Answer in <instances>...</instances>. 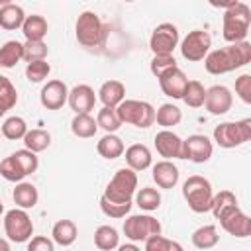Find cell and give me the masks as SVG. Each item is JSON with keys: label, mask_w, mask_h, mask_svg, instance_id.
<instances>
[{"label": "cell", "mask_w": 251, "mask_h": 251, "mask_svg": "<svg viewBox=\"0 0 251 251\" xmlns=\"http://www.w3.org/2000/svg\"><path fill=\"white\" fill-rule=\"evenodd\" d=\"M2 212H4V204L0 202V216H2Z\"/></svg>", "instance_id": "f5cc1de1"}, {"label": "cell", "mask_w": 251, "mask_h": 251, "mask_svg": "<svg viewBox=\"0 0 251 251\" xmlns=\"http://www.w3.org/2000/svg\"><path fill=\"white\" fill-rule=\"evenodd\" d=\"M14 157L18 159V163L22 165V169L25 171V175H31V173L37 171L39 161H37V155H35L33 151H29V149H20V151L14 153Z\"/></svg>", "instance_id": "ee69618b"}, {"label": "cell", "mask_w": 251, "mask_h": 251, "mask_svg": "<svg viewBox=\"0 0 251 251\" xmlns=\"http://www.w3.org/2000/svg\"><path fill=\"white\" fill-rule=\"evenodd\" d=\"M124 2H135V0H124Z\"/></svg>", "instance_id": "11a10c76"}, {"label": "cell", "mask_w": 251, "mask_h": 251, "mask_svg": "<svg viewBox=\"0 0 251 251\" xmlns=\"http://www.w3.org/2000/svg\"><path fill=\"white\" fill-rule=\"evenodd\" d=\"M249 25H251V10L247 4L237 2L224 12V18H222V31L224 33L222 35L227 43L243 41L249 33Z\"/></svg>", "instance_id": "7a4b0ae2"}, {"label": "cell", "mask_w": 251, "mask_h": 251, "mask_svg": "<svg viewBox=\"0 0 251 251\" xmlns=\"http://www.w3.org/2000/svg\"><path fill=\"white\" fill-rule=\"evenodd\" d=\"M75 33H76V41L82 47L94 49V47H102L106 37H108V27L102 24V20L98 18L96 12H82L76 18L75 24Z\"/></svg>", "instance_id": "3957f363"}, {"label": "cell", "mask_w": 251, "mask_h": 251, "mask_svg": "<svg viewBox=\"0 0 251 251\" xmlns=\"http://www.w3.org/2000/svg\"><path fill=\"white\" fill-rule=\"evenodd\" d=\"M0 135H2V131H0Z\"/></svg>", "instance_id": "9f6ffc18"}, {"label": "cell", "mask_w": 251, "mask_h": 251, "mask_svg": "<svg viewBox=\"0 0 251 251\" xmlns=\"http://www.w3.org/2000/svg\"><path fill=\"white\" fill-rule=\"evenodd\" d=\"M233 206H237V198H235V194L233 192H229V190H222V192H218L214 198H212V214L216 216V220L224 214V212H227L229 208H233Z\"/></svg>", "instance_id": "74e56055"}, {"label": "cell", "mask_w": 251, "mask_h": 251, "mask_svg": "<svg viewBox=\"0 0 251 251\" xmlns=\"http://www.w3.org/2000/svg\"><path fill=\"white\" fill-rule=\"evenodd\" d=\"M182 151H184V159L192 163H206L212 157L214 145L206 135L194 133L188 135V139H182Z\"/></svg>", "instance_id": "4fadbf2b"}, {"label": "cell", "mask_w": 251, "mask_h": 251, "mask_svg": "<svg viewBox=\"0 0 251 251\" xmlns=\"http://www.w3.org/2000/svg\"><path fill=\"white\" fill-rule=\"evenodd\" d=\"M173 67H176V61H175L173 55H153V61H151L149 69L155 76H161L167 69H173Z\"/></svg>", "instance_id": "f6af8a7d"}, {"label": "cell", "mask_w": 251, "mask_h": 251, "mask_svg": "<svg viewBox=\"0 0 251 251\" xmlns=\"http://www.w3.org/2000/svg\"><path fill=\"white\" fill-rule=\"evenodd\" d=\"M204 98H206V88L200 80H188L182 92V100L188 108H200L204 106Z\"/></svg>", "instance_id": "f546056e"}, {"label": "cell", "mask_w": 251, "mask_h": 251, "mask_svg": "<svg viewBox=\"0 0 251 251\" xmlns=\"http://www.w3.org/2000/svg\"><path fill=\"white\" fill-rule=\"evenodd\" d=\"M94 245L102 251H112L120 245V235L112 226H100L94 231Z\"/></svg>", "instance_id": "f1b7e54d"}, {"label": "cell", "mask_w": 251, "mask_h": 251, "mask_svg": "<svg viewBox=\"0 0 251 251\" xmlns=\"http://www.w3.org/2000/svg\"><path fill=\"white\" fill-rule=\"evenodd\" d=\"M96 151L104 157V159H118L124 155L126 147H124V141L114 135V133H106L98 143H96Z\"/></svg>", "instance_id": "484cf974"}, {"label": "cell", "mask_w": 251, "mask_h": 251, "mask_svg": "<svg viewBox=\"0 0 251 251\" xmlns=\"http://www.w3.org/2000/svg\"><path fill=\"white\" fill-rule=\"evenodd\" d=\"M231 104H233V96H231V90L227 86L216 84V86H212V88L206 90L204 106H206V110L210 114H214V116L227 114L231 110Z\"/></svg>", "instance_id": "5bb4252c"}, {"label": "cell", "mask_w": 251, "mask_h": 251, "mask_svg": "<svg viewBox=\"0 0 251 251\" xmlns=\"http://www.w3.org/2000/svg\"><path fill=\"white\" fill-rule=\"evenodd\" d=\"M151 151L143 145V143H135V145H129L126 149V163L129 169L133 171H145L151 167Z\"/></svg>", "instance_id": "ffe728a7"}, {"label": "cell", "mask_w": 251, "mask_h": 251, "mask_svg": "<svg viewBox=\"0 0 251 251\" xmlns=\"http://www.w3.org/2000/svg\"><path fill=\"white\" fill-rule=\"evenodd\" d=\"M67 102L75 114H90V110H94L96 104V94L88 84H76L69 92Z\"/></svg>", "instance_id": "ac0fdd59"}, {"label": "cell", "mask_w": 251, "mask_h": 251, "mask_svg": "<svg viewBox=\"0 0 251 251\" xmlns=\"http://www.w3.org/2000/svg\"><path fill=\"white\" fill-rule=\"evenodd\" d=\"M182 196L188 204V208L196 214H204V212H210L212 208V198H214V192H212V184L208 178L200 176V175H192L184 180L182 184Z\"/></svg>", "instance_id": "277c9868"}, {"label": "cell", "mask_w": 251, "mask_h": 251, "mask_svg": "<svg viewBox=\"0 0 251 251\" xmlns=\"http://www.w3.org/2000/svg\"><path fill=\"white\" fill-rule=\"evenodd\" d=\"M51 235H53V241H55L57 245L69 247V245H73L75 239H76V226H75V222H71V220H59V222L53 226Z\"/></svg>", "instance_id": "d4e9b609"}, {"label": "cell", "mask_w": 251, "mask_h": 251, "mask_svg": "<svg viewBox=\"0 0 251 251\" xmlns=\"http://www.w3.org/2000/svg\"><path fill=\"white\" fill-rule=\"evenodd\" d=\"M2 135L6 137V139H12V141H16V139H24V135H25V131H27V124H25V120L24 118H20V116H12V118H8L4 124H2Z\"/></svg>", "instance_id": "e575fe53"}, {"label": "cell", "mask_w": 251, "mask_h": 251, "mask_svg": "<svg viewBox=\"0 0 251 251\" xmlns=\"http://www.w3.org/2000/svg\"><path fill=\"white\" fill-rule=\"evenodd\" d=\"M100 208H102V212H104L108 218L118 220V218H126V216L129 214L131 202H114V200H108L106 196H102V198H100Z\"/></svg>", "instance_id": "ab89813d"}, {"label": "cell", "mask_w": 251, "mask_h": 251, "mask_svg": "<svg viewBox=\"0 0 251 251\" xmlns=\"http://www.w3.org/2000/svg\"><path fill=\"white\" fill-rule=\"evenodd\" d=\"M98 98L104 106L116 108L124 98H126V86L120 80H106L100 90H98Z\"/></svg>", "instance_id": "44dd1931"}, {"label": "cell", "mask_w": 251, "mask_h": 251, "mask_svg": "<svg viewBox=\"0 0 251 251\" xmlns=\"http://www.w3.org/2000/svg\"><path fill=\"white\" fill-rule=\"evenodd\" d=\"M155 149L165 159H184L182 139L171 129H163L155 135Z\"/></svg>", "instance_id": "2e32d148"}, {"label": "cell", "mask_w": 251, "mask_h": 251, "mask_svg": "<svg viewBox=\"0 0 251 251\" xmlns=\"http://www.w3.org/2000/svg\"><path fill=\"white\" fill-rule=\"evenodd\" d=\"M157 78H159V86H161L163 94H167V96H171V98H175V100L182 98V92H184V86H186L188 78H186V75H184L178 67L167 69V71H165L161 76H157Z\"/></svg>", "instance_id": "e0dca14e"}, {"label": "cell", "mask_w": 251, "mask_h": 251, "mask_svg": "<svg viewBox=\"0 0 251 251\" xmlns=\"http://www.w3.org/2000/svg\"><path fill=\"white\" fill-rule=\"evenodd\" d=\"M176 45H178V29L169 22L159 24L149 37V49L153 51V55H173Z\"/></svg>", "instance_id": "8fae6325"}, {"label": "cell", "mask_w": 251, "mask_h": 251, "mask_svg": "<svg viewBox=\"0 0 251 251\" xmlns=\"http://www.w3.org/2000/svg\"><path fill=\"white\" fill-rule=\"evenodd\" d=\"M47 53H49V49H47V45H45L43 39H39V41H29V39H25L22 59L27 61V63H31V61H41V59L47 57Z\"/></svg>", "instance_id": "60d3db41"}, {"label": "cell", "mask_w": 251, "mask_h": 251, "mask_svg": "<svg viewBox=\"0 0 251 251\" xmlns=\"http://www.w3.org/2000/svg\"><path fill=\"white\" fill-rule=\"evenodd\" d=\"M96 124H98V127H102L106 133H114V131H118V129L122 127V120L118 118L116 108H110V106H104V108L98 112Z\"/></svg>", "instance_id": "8d00e7d4"}, {"label": "cell", "mask_w": 251, "mask_h": 251, "mask_svg": "<svg viewBox=\"0 0 251 251\" xmlns=\"http://www.w3.org/2000/svg\"><path fill=\"white\" fill-rule=\"evenodd\" d=\"M69 98V88L63 80H49L43 88H41V94H39V100H41V106L47 108V110H59L63 108V104L67 102Z\"/></svg>", "instance_id": "9a60e30c"}, {"label": "cell", "mask_w": 251, "mask_h": 251, "mask_svg": "<svg viewBox=\"0 0 251 251\" xmlns=\"http://www.w3.org/2000/svg\"><path fill=\"white\" fill-rule=\"evenodd\" d=\"M235 94L245 104H251V75H241L235 78Z\"/></svg>", "instance_id": "bcb514c9"}, {"label": "cell", "mask_w": 251, "mask_h": 251, "mask_svg": "<svg viewBox=\"0 0 251 251\" xmlns=\"http://www.w3.org/2000/svg\"><path fill=\"white\" fill-rule=\"evenodd\" d=\"M49 143H51V135H49V131H45V129H27L25 135H24V145H25V149H29V151H33V153L45 151V149L49 147Z\"/></svg>", "instance_id": "4dcf8cb0"}, {"label": "cell", "mask_w": 251, "mask_h": 251, "mask_svg": "<svg viewBox=\"0 0 251 251\" xmlns=\"http://www.w3.org/2000/svg\"><path fill=\"white\" fill-rule=\"evenodd\" d=\"M251 139V120L239 122H224L214 127V141L224 149H233Z\"/></svg>", "instance_id": "5b68a950"}, {"label": "cell", "mask_w": 251, "mask_h": 251, "mask_svg": "<svg viewBox=\"0 0 251 251\" xmlns=\"http://www.w3.org/2000/svg\"><path fill=\"white\" fill-rule=\"evenodd\" d=\"M47 29H49L47 20H45L43 16H39V14L25 16V20H24V24H22V31H24L25 39H29V41H39V39H43V37L47 35Z\"/></svg>", "instance_id": "7402d4cb"}, {"label": "cell", "mask_w": 251, "mask_h": 251, "mask_svg": "<svg viewBox=\"0 0 251 251\" xmlns=\"http://www.w3.org/2000/svg\"><path fill=\"white\" fill-rule=\"evenodd\" d=\"M27 249L29 251H53L55 249V241H51V239H47L43 235H37L27 243Z\"/></svg>", "instance_id": "7dc6e473"}, {"label": "cell", "mask_w": 251, "mask_h": 251, "mask_svg": "<svg viewBox=\"0 0 251 251\" xmlns=\"http://www.w3.org/2000/svg\"><path fill=\"white\" fill-rule=\"evenodd\" d=\"M133 196H135V204H137L141 210H145V212H153V210H157V208L161 206V194H159L155 188H151V186L141 188V190L135 192Z\"/></svg>", "instance_id": "d590c367"}, {"label": "cell", "mask_w": 251, "mask_h": 251, "mask_svg": "<svg viewBox=\"0 0 251 251\" xmlns=\"http://www.w3.org/2000/svg\"><path fill=\"white\" fill-rule=\"evenodd\" d=\"M180 120H182V112H180V108L175 106V104H163V106H159V110L155 112V122H157L161 127H165V129L176 126Z\"/></svg>", "instance_id": "1f68e13d"}, {"label": "cell", "mask_w": 251, "mask_h": 251, "mask_svg": "<svg viewBox=\"0 0 251 251\" xmlns=\"http://www.w3.org/2000/svg\"><path fill=\"white\" fill-rule=\"evenodd\" d=\"M178 169L176 165H173L169 159L159 161L153 165V180L157 182L159 188H173L178 182Z\"/></svg>", "instance_id": "d6986e66"}, {"label": "cell", "mask_w": 251, "mask_h": 251, "mask_svg": "<svg viewBox=\"0 0 251 251\" xmlns=\"http://www.w3.org/2000/svg\"><path fill=\"white\" fill-rule=\"evenodd\" d=\"M124 233L131 241H145L147 237L161 233V224L149 214H133L126 218Z\"/></svg>", "instance_id": "9c48e42d"}, {"label": "cell", "mask_w": 251, "mask_h": 251, "mask_svg": "<svg viewBox=\"0 0 251 251\" xmlns=\"http://www.w3.org/2000/svg\"><path fill=\"white\" fill-rule=\"evenodd\" d=\"M12 198H14L16 206H20V208H24V210H29V208H33V206L37 204L39 194H37V188H35L31 182H22V180H20V182L16 184L14 192H12Z\"/></svg>", "instance_id": "cb8c5ba5"}, {"label": "cell", "mask_w": 251, "mask_h": 251, "mask_svg": "<svg viewBox=\"0 0 251 251\" xmlns=\"http://www.w3.org/2000/svg\"><path fill=\"white\" fill-rule=\"evenodd\" d=\"M239 0H208V4L210 6H214V8H222V10H227V8H231L233 4H237Z\"/></svg>", "instance_id": "c3c4849f"}, {"label": "cell", "mask_w": 251, "mask_h": 251, "mask_svg": "<svg viewBox=\"0 0 251 251\" xmlns=\"http://www.w3.org/2000/svg\"><path fill=\"white\" fill-rule=\"evenodd\" d=\"M4 114H6V110H2V108H0V118H2Z\"/></svg>", "instance_id": "db71d44e"}, {"label": "cell", "mask_w": 251, "mask_h": 251, "mask_svg": "<svg viewBox=\"0 0 251 251\" xmlns=\"http://www.w3.org/2000/svg\"><path fill=\"white\" fill-rule=\"evenodd\" d=\"M212 47V37L208 31L204 29H192L188 31V35L180 41V55L186 59V61H202L208 51Z\"/></svg>", "instance_id": "30bf717a"}, {"label": "cell", "mask_w": 251, "mask_h": 251, "mask_svg": "<svg viewBox=\"0 0 251 251\" xmlns=\"http://www.w3.org/2000/svg\"><path fill=\"white\" fill-rule=\"evenodd\" d=\"M218 239H220L218 229H216V226H212V224L202 226V227H198V229L192 233V243H194V247H198V249H212V247L218 243Z\"/></svg>", "instance_id": "d6a6232c"}, {"label": "cell", "mask_w": 251, "mask_h": 251, "mask_svg": "<svg viewBox=\"0 0 251 251\" xmlns=\"http://www.w3.org/2000/svg\"><path fill=\"white\" fill-rule=\"evenodd\" d=\"M220 226L233 237H249L251 235V218L239 210V206L229 208L220 218Z\"/></svg>", "instance_id": "7c38bea8"}, {"label": "cell", "mask_w": 251, "mask_h": 251, "mask_svg": "<svg viewBox=\"0 0 251 251\" xmlns=\"http://www.w3.org/2000/svg\"><path fill=\"white\" fill-rule=\"evenodd\" d=\"M14 0H0V6H6V4H12Z\"/></svg>", "instance_id": "816d5d0a"}, {"label": "cell", "mask_w": 251, "mask_h": 251, "mask_svg": "<svg viewBox=\"0 0 251 251\" xmlns=\"http://www.w3.org/2000/svg\"><path fill=\"white\" fill-rule=\"evenodd\" d=\"M118 118L122 120V124H131L135 127L147 129L149 126H153L155 122V110L149 102L143 100H122L116 106Z\"/></svg>", "instance_id": "8992f818"}, {"label": "cell", "mask_w": 251, "mask_h": 251, "mask_svg": "<svg viewBox=\"0 0 251 251\" xmlns=\"http://www.w3.org/2000/svg\"><path fill=\"white\" fill-rule=\"evenodd\" d=\"M71 131L76 137L88 139V137H94V133L98 131V124L90 114H75L71 122Z\"/></svg>", "instance_id": "4316f807"}, {"label": "cell", "mask_w": 251, "mask_h": 251, "mask_svg": "<svg viewBox=\"0 0 251 251\" xmlns=\"http://www.w3.org/2000/svg\"><path fill=\"white\" fill-rule=\"evenodd\" d=\"M4 231L10 241L14 243H24L33 235V224L31 218L24 208H14L6 212L4 216Z\"/></svg>", "instance_id": "ba28073f"}, {"label": "cell", "mask_w": 251, "mask_h": 251, "mask_svg": "<svg viewBox=\"0 0 251 251\" xmlns=\"http://www.w3.org/2000/svg\"><path fill=\"white\" fill-rule=\"evenodd\" d=\"M24 20H25V14H24L22 6H18V4L0 6V27H4L8 31H14V29L22 27Z\"/></svg>", "instance_id": "603a6c76"}, {"label": "cell", "mask_w": 251, "mask_h": 251, "mask_svg": "<svg viewBox=\"0 0 251 251\" xmlns=\"http://www.w3.org/2000/svg\"><path fill=\"white\" fill-rule=\"evenodd\" d=\"M135 188H137L135 171L129 169V167H124V169L116 171V175L108 182L102 196H106L108 200H114V202H131V198L135 194Z\"/></svg>", "instance_id": "52a82bcc"}, {"label": "cell", "mask_w": 251, "mask_h": 251, "mask_svg": "<svg viewBox=\"0 0 251 251\" xmlns=\"http://www.w3.org/2000/svg\"><path fill=\"white\" fill-rule=\"evenodd\" d=\"M24 55V43L20 41H6L0 47V67L2 69H12L22 61Z\"/></svg>", "instance_id": "83f0119b"}, {"label": "cell", "mask_w": 251, "mask_h": 251, "mask_svg": "<svg viewBox=\"0 0 251 251\" xmlns=\"http://www.w3.org/2000/svg\"><path fill=\"white\" fill-rule=\"evenodd\" d=\"M143 243H145V249L147 251H182V245L180 243H176L173 239H167L161 233L147 237Z\"/></svg>", "instance_id": "b9f144b4"}, {"label": "cell", "mask_w": 251, "mask_h": 251, "mask_svg": "<svg viewBox=\"0 0 251 251\" xmlns=\"http://www.w3.org/2000/svg\"><path fill=\"white\" fill-rule=\"evenodd\" d=\"M18 102V92H16V86L12 84V80L8 76H2L0 75V108L2 110H12Z\"/></svg>", "instance_id": "f35d334b"}, {"label": "cell", "mask_w": 251, "mask_h": 251, "mask_svg": "<svg viewBox=\"0 0 251 251\" xmlns=\"http://www.w3.org/2000/svg\"><path fill=\"white\" fill-rule=\"evenodd\" d=\"M49 73H51V65H49L45 59H41V61H31V63H27V67H25V76H27L29 82H41V80H45V78L49 76Z\"/></svg>", "instance_id": "7bdbcfd3"}, {"label": "cell", "mask_w": 251, "mask_h": 251, "mask_svg": "<svg viewBox=\"0 0 251 251\" xmlns=\"http://www.w3.org/2000/svg\"><path fill=\"white\" fill-rule=\"evenodd\" d=\"M249 63H251V43L245 39L208 51V55L204 57V67L210 75H226Z\"/></svg>", "instance_id": "6da1fadb"}, {"label": "cell", "mask_w": 251, "mask_h": 251, "mask_svg": "<svg viewBox=\"0 0 251 251\" xmlns=\"http://www.w3.org/2000/svg\"><path fill=\"white\" fill-rule=\"evenodd\" d=\"M0 251H10V243L0 237Z\"/></svg>", "instance_id": "681fc988"}, {"label": "cell", "mask_w": 251, "mask_h": 251, "mask_svg": "<svg viewBox=\"0 0 251 251\" xmlns=\"http://www.w3.org/2000/svg\"><path fill=\"white\" fill-rule=\"evenodd\" d=\"M122 251H137V245H122Z\"/></svg>", "instance_id": "f907efd6"}, {"label": "cell", "mask_w": 251, "mask_h": 251, "mask_svg": "<svg viewBox=\"0 0 251 251\" xmlns=\"http://www.w3.org/2000/svg\"><path fill=\"white\" fill-rule=\"evenodd\" d=\"M0 176H4V178L10 180V182H20V180H24L27 175H25V171L22 169V165L18 163V159H16L14 153H12L10 157H6V159L0 163Z\"/></svg>", "instance_id": "836d02e7"}]
</instances>
